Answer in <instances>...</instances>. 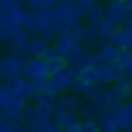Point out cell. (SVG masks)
Wrapping results in <instances>:
<instances>
[{
    "mask_svg": "<svg viewBox=\"0 0 132 132\" xmlns=\"http://www.w3.org/2000/svg\"><path fill=\"white\" fill-rule=\"evenodd\" d=\"M52 17H54V34H66V32H73L83 22V10L78 5L56 3L52 7Z\"/></svg>",
    "mask_w": 132,
    "mask_h": 132,
    "instance_id": "1",
    "label": "cell"
},
{
    "mask_svg": "<svg viewBox=\"0 0 132 132\" xmlns=\"http://www.w3.org/2000/svg\"><path fill=\"white\" fill-rule=\"evenodd\" d=\"M24 27L29 29V34H54V17H52V7L49 10H39V12H29Z\"/></svg>",
    "mask_w": 132,
    "mask_h": 132,
    "instance_id": "2",
    "label": "cell"
},
{
    "mask_svg": "<svg viewBox=\"0 0 132 132\" xmlns=\"http://www.w3.org/2000/svg\"><path fill=\"white\" fill-rule=\"evenodd\" d=\"M76 83V71L71 66H61L59 71H52L49 73V86H52L56 93H69Z\"/></svg>",
    "mask_w": 132,
    "mask_h": 132,
    "instance_id": "3",
    "label": "cell"
},
{
    "mask_svg": "<svg viewBox=\"0 0 132 132\" xmlns=\"http://www.w3.org/2000/svg\"><path fill=\"white\" fill-rule=\"evenodd\" d=\"M90 76H93V83L98 86V88H105V86L115 83V81L120 78L118 69H115L113 64H103V61H98L93 69H90Z\"/></svg>",
    "mask_w": 132,
    "mask_h": 132,
    "instance_id": "4",
    "label": "cell"
},
{
    "mask_svg": "<svg viewBox=\"0 0 132 132\" xmlns=\"http://www.w3.org/2000/svg\"><path fill=\"white\" fill-rule=\"evenodd\" d=\"M81 47H83V44H81L78 37H76V29H73V32H66V34H56V44H54V49H56L59 56H64V61L71 59Z\"/></svg>",
    "mask_w": 132,
    "mask_h": 132,
    "instance_id": "5",
    "label": "cell"
},
{
    "mask_svg": "<svg viewBox=\"0 0 132 132\" xmlns=\"http://www.w3.org/2000/svg\"><path fill=\"white\" fill-rule=\"evenodd\" d=\"M24 59L22 54H5L0 59V78H12V76H22V66H24Z\"/></svg>",
    "mask_w": 132,
    "mask_h": 132,
    "instance_id": "6",
    "label": "cell"
},
{
    "mask_svg": "<svg viewBox=\"0 0 132 132\" xmlns=\"http://www.w3.org/2000/svg\"><path fill=\"white\" fill-rule=\"evenodd\" d=\"M49 66L44 59H24V66H22V76L27 81H44L49 78Z\"/></svg>",
    "mask_w": 132,
    "mask_h": 132,
    "instance_id": "7",
    "label": "cell"
},
{
    "mask_svg": "<svg viewBox=\"0 0 132 132\" xmlns=\"http://www.w3.org/2000/svg\"><path fill=\"white\" fill-rule=\"evenodd\" d=\"M49 47H52V37H47V34H32L27 39V44H24V56L27 59H42Z\"/></svg>",
    "mask_w": 132,
    "mask_h": 132,
    "instance_id": "8",
    "label": "cell"
},
{
    "mask_svg": "<svg viewBox=\"0 0 132 132\" xmlns=\"http://www.w3.org/2000/svg\"><path fill=\"white\" fill-rule=\"evenodd\" d=\"M29 37H32V34H29L27 27H15V32L5 39L7 52H10V54H22V56H24V44H27Z\"/></svg>",
    "mask_w": 132,
    "mask_h": 132,
    "instance_id": "9",
    "label": "cell"
},
{
    "mask_svg": "<svg viewBox=\"0 0 132 132\" xmlns=\"http://www.w3.org/2000/svg\"><path fill=\"white\" fill-rule=\"evenodd\" d=\"M88 103L93 105V108L98 110V113H108V110H113L115 105H118L108 86H105V88H98V90H95V93H93V95L88 98Z\"/></svg>",
    "mask_w": 132,
    "mask_h": 132,
    "instance_id": "10",
    "label": "cell"
},
{
    "mask_svg": "<svg viewBox=\"0 0 132 132\" xmlns=\"http://www.w3.org/2000/svg\"><path fill=\"white\" fill-rule=\"evenodd\" d=\"M125 15H127V7H125L120 0H113V3H105V5H103V17L108 20L110 24H115V27L122 24Z\"/></svg>",
    "mask_w": 132,
    "mask_h": 132,
    "instance_id": "11",
    "label": "cell"
},
{
    "mask_svg": "<svg viewBox=\"0 0 132 132\" xmlns=\"http://www.w3.org/2000/svg\"><path fill=\"white\" fill-rule=\"evenodd\" d=\"M56 98H59V93L52 88V86H47V90H42V93H37V95H32V103L37 105L39 110H47V113H52L54 110V105H56Z\"/></svg>",
    "mask_w": 132,
    "mask_h": 132,
    "instance_id": "12",
    "label": "cell"
},
{
    "mask_svg": "<svg viewBox=\"0 0 132 132\" xmlns=\"http://www.w3.org/2000/svg\"><path fill=\"white\" fill-rule=\"evenodd\" d=\"M110 115H113L118 130H122V132L130 130V125H132V110L127 108V103H118L113 110H110Z\"/></svg>",
    "mask_w": 132,
    "mask_h": 132,
    "instance_id": "13",
    "label": "cell"
},
{
    "mask_svg": "<svg viewBox=\"0 0 132 132\" xmlns=\"http://www.w3.org/2000/svg\"><path fill=\"white\" fill-rule=\"evenodd\" d=\"M3 83L7 86V90H10L12 95L29 100V81L24 78V76H12V78H5Z\"/></svg>",
    "mask_w": 132,
    "mask_h": 132,
    "instance_id": "14",
    "label": "cell"
},
{
    "mask_svg": "<svg viewBox=\"0 0 132 132\" xmlns=\"http://www.w3.org/2000/svg\"><path fill=\"white\" fill-rule=\"evenodd\" d=\"M110 42L120 49V52H132V29L127 27H115V32L110 34Z\"/></svg>",
    "mask_w": 132,
    "mask_h": 132,
    "instance_id": "15",
    "label": "cell"
},
{
    "mask_svg": "<svg viewBox=\"0 0 132 132\" xmlns=\"http://www.w3.org/2000/svg\"><path fill=\"white\" fill-rule=\"evenodd\" d=\"M95 56H98L103 64H113V66H115V61H118V56H120V49L115 47L113 42H100Z\"/></svg>",
    "mask_w": 132,
    "mask_h": 132,
    "instance_id": "16",
    "label": "cell"
},
{
    "mask_svg": "<svg viewBox=\"0 0 132 132\" xmlns=\"http://www.w3.org/2000/svg\"><path fill=\"white\" fill-rule=\"evenodd\" d=\"M81 95H76V93H66V95H59L56 98V105H54V108H59V110H66V113H76V110H78V105H81Z\"/></svg>",
    "mask_w": 132,
    "mask_h": 132,
    "instance_id": "17",
    "label": "cell"
},
{
    "mask_svg": "<svg viewBox=\"0 0 132 132\" xmlns=\"http://www.w3.org/2000/svg\"><path fill=\"white\" fill-rule=\"evenodd\" d=\"M76 120H78V115H76V113H66V110H59V108L52 110V122L56 125L59 130H66L69 125H73Z\"/></svg>",
    "mask_w": 132,
    "mask_h": 132,
    "instance_id": "18",
    "label": "cell"
},
{
    "mask_svg": "<svg viewBox=\"0 0 132 132\" xmlns=\"http://www.w3.org/2000/svg\"><path fill=\"white\" fill-rule=\"evenodd\" d=\"M127 83H130V78H118L115 83L108 86L110 93H113V98H115V103H125V100L130 98V88H127Z\"/></svg>",
    "mask_w": 132,
    "mask_h": 132,
    "instance_id": "19",
    "label": "cell"
},
{
    "mask_svg": "<svg viewBox=\"0 0 132 132\" xmlns=\"http://www.w3.org/2000/svg\"><path fill=\"white\" fill-rule=\"evenodd\" d=\"M115 69H118L120 78H132V52H120Z\"/></svg>",
    "mask_w": 132,
    "mask_h": 132,
    "instance_id": "20",
    "label": "cell"
},
{
    "mask_svg": "<svg viewBox=\"0 0 132 132\" xmlns=\"http://www.w3.org/2000/svg\"><path fill=\"white\" fill-rule=\"evenodd\" d=\"M44 61H47V66H49V71H59L61 66H66V61H64V56H59L56 54V49L54 47H49L47 52H44Z\"/></svg>",
    "mask_w": 132,
    "mask_h": 132,
    "instance_id": "21",
    "label": "cell"
},
{
    "mask_svg": "<svg viewBox=\"0 0 132 132\" xmlns=\"http://www.w3.org/2000/svg\"><path fill=\"white\" fill-rule=\"evenodd\" d=\"M12 32H15V24H12V20H10L7 10H0V42H5Z\"/></svg>",
    "mask_w": 132,
    "mask_h": 132,
    "instance_id": "22",
    "label": "cell"
},
{
    "mask_svg": "<svg viewBox=\"0 0 132 132\" xmlns=\"http://www.w3.org/2000/svg\"><path fill=\"white\" fill-rule=\"evenodd\" d=\"M17 3L22 5L27 12H39V10H49V7H54L52 0H17Z\"/></svg>",
    "mask_w": 132,
    "mask_h": 132,
    "instance_id": "23",
    "label": "cell"
},
{
    "mask_svg": "<svg viewBox=\"0 0 132 132\" xmlns=\"http://www.w3.org/2000/svg\"><path fill=\"white\" fill-rule=\"evenodd\" d=\"M76 37H78V42L81 44H88V42H95V32H93V27L90 24H86V22H81L78 27H76Z\"/></svg>",
    "mask_w": 132,
    "mask_h": 132,
    "instance_id": "24",
    "label": "cell"
},
{
    "mask_svg": "<svg viewBox=\"0 0 132 132\" xmlns=\"http://www.w3.org/2000/svg\"><path fill=\"white\" fill-rule=\"evenodd\" d=\"M76 115H78L81 120H95V118H98V110H95L88 100H81V105H78V110H76Z\"/></svg>",
    "mask_w": 132,
    "mask_h": 132,
    "instance_id": "25",
    "label": "cell"
},
{
    "mask_svg": "<svg viewBox=\"0 0 132 132\" xmlns=\"http://www.w3.org/2000/svg\"><path fill=\"white\" fill-rule=\"evenodd\" d=\"M47 86H49V78H44V81H29V98L37 95V93H42V90H47Z\"/></svg>",
    "mask_w": 132,
    "mask_h": 132,
    "instance_id": "26",
    "label": "cell"
},
{
    "mask_svg": "<svg viewBox=\"0 0 132 132\" xmlns=\"http://www.w3.org/2000/svg\"><path fill=\"white\" fill-rule=\"evenodd\" d=\"M81 132H100L95 120H81Z\"/></svg>",
    "mask_w": 132,
    "mask_h": 132,
    "instance_id": "27",
    "label": "cell"
},
{
    "mask_svg": "<svg viewBox=\"0 0 132 132\" xmlns=\"http://www.w3.org/2000/svg\"><path fill=\"white\" fill-rule=\"evenodd\" d=\"M95 3H100V0H76V5H78L81 10H86V7H90V5H95Z\"/></svg>",
    "mask_w": 132,
    "mask_h": 132,
    "instance_id": "28",
    "label": "cell"
},
{
    "mask_svg": "<svg viewBox=\"0 0 132 132\" xmlns=\"http://www.w3.org/2000/svg\"><path fill=\"white\" fill-rule=\"evenodd\" d=\"M122 27L132 29V10H127V15H125V20H122Z\"/></svg>",
    "mask_w": 132,
    "mask_h": 132,
    "instance_id": "29",
    "label": "cell"
},
{
    "mask_svg": "<svg viewBox=\"0 0 132 132\" xmlns=\"http://www.w3.org/2000/svg\"><path fill=\"white\" fill-rule=\"evenodd\" d=\"M61 132H81V120H76L73 125H69L66 130H61Z\"/></svg>",
    "mask_w": 132,
    "mask_h": 132,
    "instance_id": "30",
    "label": "cell"
},
{
    "mask_svg": "<svg viewBox=\"0 0 132 132\" xmlns=\"http://www.w3.org/2000/svg\"><path fill=\"white\" fill-rule=\"evenodd\" d=\"M17 0H0V10H10Z\"/></svg>",
    "mask_w": 132,
    "mask_h": 132,
    "instance_id": "31",
    "label": "cell"
},
{
    "mask_svg": "<svg viewBox=\"0 0 132 132\" xmlns=\"http://www.w3.org/2000/svg\"><path fill=\"white\" fill-rule=\"evenodd\" d=\"M37 132H61V130H59L56 125L52 122V125H47V127H42V130H37Z\"/></svg>",
    "mask_w": 132,
    "mask_h": 132,
    "instance_id": "32",
    "label": "cell"
},
{
    "mask_svg": "<svg viewBox=\"0 0 132 132\" xmlns=\"http://www.w3.org/2000/svg\"><path fill=\"white\" fill-rule=\"evenodd\" d=\"M120 3H122V5H125L127 10H132V0H120Z\"/></svg>",
    "mask_w": 132,
    "mask_h": 132,
    "instance_id": "33",
    "label": "cell"
},
{
    "mask_svg": "<svg viewBox=\"0 0 132 132\" xmlns=\"http://www.w3.org/2000/svg\"><path fill=\"white\" fill-rule=\"evenodd\" d=\"M61 5H76V0H59Z\"/></svg>",
    "mask_w": 132,
    "mask_h": 132,
    "instance_id": "34",
    "label": "cell"
},
{
    "mask_svg": "<svg viewBox=\"0 0 132 132\" xmlns=\"http://www.w3.org/2000/svg\"><path fill=\"white\" fill-rule=\"evenodd\" d=\"M5 56V47H3V42H0V59Z\"/></svg>",
    "mask_w": 132,
    "mask_h": 132,
    "instance_id": "35",
    "label": "cell"
},
{
    "mask_svg": "<svg viewBox=\"0 0 132 132\" xmlns=\"http://www.w3.org/2000/svg\"><path fill=\"white\" fill-rule=\"evenodd\" d=\"M127 88H130V98H132V78H130V83H127Z\"/></svg>",
    "mask_w": 132,
    "mask_h": 132,
    "instance_id": "36",
    "label": "cell"
},
{
    "mask_svg": "<svg viewBox=\"0 0 132 132\" xmlns=\"http://www.w3.org/2000/svg\"><path fill=\"white\" fill-rule=\"evenodd\" d=\"M125 103H127V108H130V110H132V100H125Z\"/></svg>",
    "mask_w": 132,
    "mask_h": 132,
    "instance_id": "37",
    "label": "cell"
},
{
    "mask_svg": "<svg viewBox=\"0 0 132 132\" xmlns=\"http://www.w3.org/2000/svg\"><path fill=\"white\" fill-rule=\"evenodd\" d=\"M113 132H122V130H113Z\"/></svg>",
    "mask_w": 132,
    "mask_h": 132,
    "instance_id": "38",
    "label": "cell"
},
{
    "mask_svg": "<svg viewBox=\"0 0 132 132\" xmlns=\"http://www.w3.org/2000/svg\"><path fill=\"white\" fill-rule=\"evenodd\" d=\"M127 132H132V125H130V130H127Z\"/></svg>",
    "mask_w": 132,
    "mask_h": 132,
    "instance_id": "39",
    "label": "cell"
},
{
    "mask_svg": "<svg viewBox=\"0 0 132 132\" xmlns=\"http://www.w3.org/2000/svg\"><path fill=\"white\" fill-rule=\"evenodd\" d=\"M105 3H113V0H105Z\"/></svg>",
    "mask_w": 132,
    "mask_h": 132,
    "instance_id": "40",
    "label": "cell"
}]
</instances>
